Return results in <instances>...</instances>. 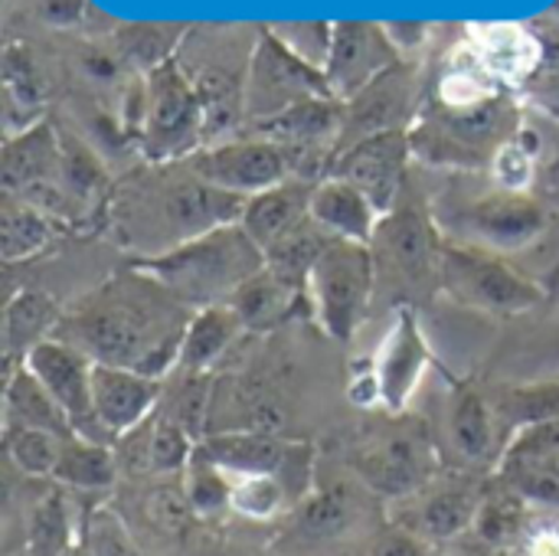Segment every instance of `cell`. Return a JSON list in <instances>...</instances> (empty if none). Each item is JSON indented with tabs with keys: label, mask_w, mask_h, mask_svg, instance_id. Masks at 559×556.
<instances>
[{
	"label": "cell",
	"mask_w": 559,
	"mask_h": 556,
	"mask_svg": "<svg viewBox=\"0 0 559 556\" xmlns=\"http://www.w3.org/2000/svg\"><path fill=\"white\" fill-rule=\"evenodd\" d=\"M134 433L141 442H138V452L131 456V465L151 475H183L200 449V439L190 436L167 410L151 416Z\"/></svg>",
	"instance_id": "obj_29"
},
{
	"label": "cell",
	"mask_w": 559,
	"mask_h": 556,
	"mask_svg": "<svg viewBox=\"0 0 559 556\" xmlns=\"http://www.w3.org/2000/svg\"><path fill=\"white\" fill-rule=\"evenodd\" d=\"M187 167L216 190H226L242 200L292 177L285 151L259 134H236L229 141L206 144L187 157Z\"/></svg>",
	"instance_id": "obj_14"
},
{
	"label": "cell",
	"mask_w": 559,
	"mask_h": 556,
	"mask_svg": "<svg viewBox=\"0 0 559 556\" xmlns=\"http://www.w3.org/2000/svg\"><path fill=\"white\" fill-rule=\"evenodd\" d=\"M62 187L75 210L92 206L105 190V170L98 157L75 141H62Z\"/></svg>",
	"instance_id": "obj_41"
},
{
	"label": "cell",
	"mask_w": 559,
	"mask_h": 556,
	"mask_svg": "<svg viewBox=\"0 0 559 556\" xmlns=\"http://www.w3.org/2000/svg\"><path fill=\"white\" fill-rule=\"evenodd\" d=\"M255 39L259 33L246 36V29L203 26V29H190L177 49V62L190 75L203 102L206 144L229 141V134L239 131L246 118V79H249Z\"/></svg>",
	"instance_id": "obj_5"
},
{
	"label": "cell",
	"mask_w": 559,
	"mask_h": 556,
	"mask_svg": "<svg viewBox=\"0 0 559 556\" xmlns=\"http://www.w3.org/2000/svg\"><path fill=\"white\" fill-rule=\"evenodd\" d=\"M475 531L491 547H508L514 541H524V531H527V501H524V495L518 488L485 495Z\"/></svg>",
	"instance_id": "obj_38"
},
{
	"label": "cell",
	"mask_w": 559,
	"mask_h": 556,
	"mask_svg": "<svg viewBox=\"0 0 559 556\" xmlns=\"http://www.w3.org/2000/svg\"><path fill=\"white\" fill-rule=\"evenodd\" d=\"M328 79L321 69L308 66L298 59L269 26L259 33L252 62H249V79H246V121L262 125L269 118H278L282 111L311 102V98H328ZM334 98V95H331Z\"/></svg>",
	"instance_id": "obj_11"
},
{
	"label": "cell",
	"mask_w": 559,
	"mask_h": 556,
	"mask_svg": "<svg viewBox=\"0 0 559 556\" xmlns=\"http://www.w3.org/2000/svg\"><path fill=\"white\" fill-rule=\"evenodd\" d=\"M403 56L386 36L383 23H364V20H344L334 23V43L324 66L328 88L337 102L354 98L370 82H377L386 69H393Z\"/></svg>",
	"instance_id": "obj_19"
},
{
	"label": "cell",
	"mask_w": 559,
	"mask_h": 556,
	"mask_svg": "<svg viewBox=\"0 0 559 556\" xmlns=\"http://www.w3.org/2000/svg\"><path fill=\"white\" fill-rule=\"evenodd\" d=\"M531 556H559V528H540L527 537Z\"/></svg>",
	"instance_id": "obj_50"
},
{
	"label": "cell",
	"mask_w": 559,
	"mask_h": 556,
	"mask_svg": "<svg viewBox=\"0 0 559 556\" xmlns=\"http://www.w3.org/2000/svg\"><path fill=\"white\" fill-rule=\"evenodd\" d=\"M419 118V79L416 66L400 59L386 69L377 82L344 102V125L337 138V154L350 144L386 134V131H409ZM334 154V157H337Z\"/></svg>",
	"instance_id": "obj_16"
},
{
	"label": "cell",
	"mask_w": 559,
	"mask_h": 556,
	"mask_svg": "<svg viewBox=\"0 0 559 556\" xmlns=\"http://www.w3.org/2000/svg\"><path fill=\"white\" fill-rule=\"evenodd\" d=\"M370 249L377 259V285L386 275L403 285H429L432 279H439L442 233L432 220V210L416 206L406 190L400 203L380 220Z\"/></svg>",
	"instance_id": "obj_12"
},
{
	"label": "cell",
	"mask_w": 559,
	"mask_h": 556,
	"mask_svg": "<svg viewBox=\"0 0 559 556\" xmlns=\"http://www.w3.org/2000/svg\"><path fill=\"white\" fill-rule=\"evenodd\" d=\"M429 367H432V354H429V341L423 334L419 315L413 308L400 305L386 338L380 341V347L370 360V374H373L380 403L390 413H403L409 406V400L416 397V390L423 387Z\"/></svg>",
	"instance_id": "obj_18"
},
{
	"label": "cell",
	"mask_w": 559,
	"mask_h": 556,
	"mask_svg": "<svg viewBox=\"0 0 559 556\" xmlns=\"http://www.w3.org/2000/svg\"><path fill=\"white\" fill-rule=\"evenodd\" d=\"M3 446H7V459L23 475H29V478H52L66 439L56 436V433H43V429L3 426Z\"/></svg>",
	"instance_id": "obj_37"
},
{
	"label": "cell",
	"mask_w": 559,
	"mask_h": 556,
	"mask_svg": "<svg viewBox=\"0 0 559 556\" xmlns=\"http://www.w3.org/2000/svg\"><path fill=\"white\" fill-rule=\"evenodd\" d=\"M429 210L442 239L495 256L534 249L554 226L550 210L531 190H511L498 180L491 187L442 193Z\"/></svg>",
	"instance_id": "obj_4"
},
{
	"label": "cell",
	"mask_w": 559,
	"mask_h": 556,
	"mask_svg": "<svg viewBox=\"0 0 559 556\" xmlns=\"http://www.w3.org/2000/svg\"><path fill=\"white\" fill-rule=\"evenodd\" d=\"M69 547V508L59 492H49L36 501L26 524V547L29 556H62Z\"/></svg>",
	"instance_id": "obj_39"
},
{
	"label": "cell",
	"mask_w": 559,
	"mask_h": 556,
	"mask_svg": "<svg viewBox=\"0 0 559 556\" xmlns=\"http://www.w3.org/2000/svg\"><path fill=\"white\" fill-rule=\"evenodd\" d=\"M403 505H406V514L396 524L423 537L429 547H436L475 528L481 505H485V488L472 478L429 482L419 495L406 498Z\"/></svg>",
	"instance_id": "obj_20"
},
{
	"label": "cell",
	"mask_w": 559,
	"mask_h": 556,
	"mask_svg": "<svg viewBox=\"0 0 559 556\" xmlns=\"http://www.w3.org/2000/svg\"><path fill=\"white\" fill-rule=\"evenodd\" d=\"M537 59V46L527 39V33L498 26L488 29L485 46H481V66L491 75H511V72H527L531 62Z\"/></svg>",
	"instance_id": "obj_43"
},
{
	"label": "cell",
	"mask_w": 559,
	"mask_h": 556,
	"mask_svg": "<svg viewBox=\"0 0 559 556\" xmlns=\"http://www.w3.org/2000/svg\"><path fill=\"white\" fill-rule=\"evenodd\" d=\"M52 478L75 492H108L118 478V452L105 442L72 436L62 446Z\"/></svg>",
	"instance_id": "obj_33"
},
{
	"label": "cell",
	"mask_w": 559,
	"mask_h": 556,
	"mask_svg": "<svg viewBox=\"0 0 559 556\" xmlns=\"http://www.w3.org/2000/svg\"><path fill=\"white\" fill-rule=\"evenodd\" d=\"M3 92L10 108L36 111L43 105V82L36 72V62L26 46L10 43L3 52Z\"/></svg>",
	"instance_id": "obj_44"
},
{
	"label": "cell",
	"mask_w": 559,
	"mask_h": 556,
	"mask_svg": "<svg viewBox=\"0 0 559 556\" xmlns=\"http://www.w3.org/2000/svg\"><path fill=\"white\" fill-rule=\"evenodd\" d=\"M180 485L197 518H219L233 511V478L203 449H197Z\"/></svg>",
	"instance_id": "obj_36"
},
{
	"label": "cell",
	"mask_w": 559,
	"mask_h": 556,
	"mask_svg": "<svg viewBox=\"0 0 559 556\" xmlns=\"http://www.w3.org/2000/svg\"><path fill=\"white\" fill-rule=\"evenodd\" d=\"M200 449L229 475H278L285 478V469L305 465V449L295 442L278 439L275 433H259V429H219L210 433Z\"/></svg>",
	"instance_id": "obj_23"
},
{
	"label": "cell",
	"mask_w": 559,
	"mask_h": 556,
	"mask_svg": "<svg viewBox=\"0 0 559 556\" xmlns=\"http://www.w3.org/2000/svg\"><path fill=\"white\" fill-rule=\"evenodd\" d=\"M495 410L501 423L518 426V433L527 426L559 419V374L531 380V383H518V387H504L495 397Z\"/></svg>",
	"instance_id": "obj_35"
},
{
	"label": "cell",
	"mask_w": 559,
	"mask_h": 556,
	"mask_svg": "<svg viewBox=\"0 0 559 556\" xmlns=\"http://www.w3.org/2000/svg\"><path fill=\"white\" fill-rule=\"evenodd\" d=\"M331 239H334L331 233H324L314 220H308L305 226H298L292 236H285L278 246H272L265 252V269H272L278 279H285L292 288L308 292V275H311L314 262L321 259V252L331 246Z\"/></svg>",
	"instance_id": "obj_34"
},
{
	"label": "cell",
	"mask_w": 559,
	"mask_h": 556,
	"mask_svg": "<svg viewBox=\"0 0 559 556\" xmlns=\"http://www.w3.org/2000/svg\"><path fill=\"white\" fill-rule=\"evenodd\" d=\"M364 556H432V547L423 537H416L413 531L390 524L367 541Z\"/></svg>",
	"instance_id": "obj_47"
},
{
	"label": "cell",
	"mask_w": 559,
	"mask_h": 556,
	"mask_svg": "<svg viewBox=\"0 0 559 556\" xmlns=\"http://www.w3.org/2000/svg\"><path fill=\"white\" fill-rule=\"evenodd\" d=\"M0 184L3 193L33 203L52 220H69L75 213L62 187V141L49 121H36L3 141Z\"/></svg>",
	"instance_id": "obj_10"
},
{
	"label": "cell",
	"mask_w": 559,
	"mask_h": 556,
	"mask_svg": "<svg viewBox=\"0 0 559 556\" xmlns=\"http://www.w3.org/2000/svg\"><path fill=\"white\" fill-rule=\"evenodd\" d=\"M183 36H187V29L138 23V26H128V29L118 33V49L131 66H138L144 72H154L157 66H164L167 59L177 56Z\"/></svg>",
	"instance_id": "obj_40"
},
{
	"label": "cell",
	"mask_w": 559,
	"mask_h": 556,
	"mask_svg": "<svg viewBox=\"0 0 559 556\" xmlns=\"http://www.w3.org/2000/svg\"><path fill=\"white\" fill-rule=\"evenodd\" d=\"M92 393H95V416L102 433L118 442L121 436L134 433L154 416L164 393V380L131 367L95 360Z\"/></svg>",
	"instance_id": "obj_21"
},
{
	"label": "cell",
	"mask_w": 559,
	"mask_h": 556,
	"mask_svg": "<svg viewBox=\"0 0 559 556\" xmlns=\"http://www.w3.org/2000/svg\"><path fill=\"white\" fill-rule=\"evenodd\" d=\"M413 154L409 131H386L364 138L331 161L328 177H341L364 190L380 216H386L406 190V164Z\"/></svg>",
	"instance_id": "obj_17"
},
{
	"label": "cell",
	"mask_w": 559,
	"mask_h": 556,
	"mask_svg": "<svg viewBox=\"0 0 559 556\" xmlns=\"http://www.w3.org/2000/svg\"><path fill=\"white\" fill-rule=\"evenodd\" d=\"M383 26H386V36H390V43L396 46L400 56L419 49L426 43V36H429L426 23H383Z\"/></svg>",
	"instance_id": "obj_48"
},
{
	"label": "cell",
	"mask_w": 559,
	"mask_h": 556,
	"mask_svg": "<svg viewBox=\"0 0 559 556\" xmlns=\"http://www.w3.org/2000/svg\"><path fill=\"white\" fill-rule=\"evenodd\" d=\"M288 501V485L278 475H242L233 478V511L249 521L275 518Z\"/></svg>",
	"instance_id": "obj_42"
},
{
	"label": "cell",
	"mask_w": 559,
	"mask_h": 556,
	"mask_svg": "<svg viewBox=\"0 0 559 556\" xmlns=\"http://www.w3.org/2000/svg\"><path fill=\"white\" fill-rule=\"evenodd\" d=\"M439 285L465 308L485 315H524L544 301V288L504 256L442 239Z\"/></svg>",
	"instance_id": "obj_9"
},
{
	"label": "cell",
	"mask_w": 559,
	"mask_h": 556,
	"mask_svg": "<svg viewBox=\"0 0 559 556\" xmlns=\"http://www.w3.org/2000/svg\"><path fill=\"white\" fill-rule=\"evenodd\" d=\"M164 285L131 269L95 288L69 318L59 321L62 341H72L98 364H118L164 380L180 364V344L190 321Z\"/></svg>",
	"instance_id": "obj_1"
},
{
	"label": "cell",
	"mask_w": 559,
	"mask_h": 556,
	"mask_svg": "<svg viewBox=\"0 0 559 556\" xmlns=\"http://www.w3.org/2000/svg\"><path fill=\"white\" fill-rule=\"evenodd\" d=\"M354 475L380 498L406 501L436 475V446L423 429H393L367 439L354 456Z\"/></svg>",
	"instance_id": "obj_13"
},
{
	"label": "cell",
	"mask_w": 559,
	"mask_h": 556,
	"mask_svg": "<svg viewBox=\"0 0 559 556\" xmlns=\"http://www.w3.org/2000/svg\"><path fill=\"white\" fill-rule=\"evenodd\" d=\"M85 551H88V556H141L128 524L111 508H98L88 514Z\"/></svg>",
	"instance_id": "obj_46"
},
{
	"label": "cell",
	"mask_w": 559,
	"mask_h": 556,
	"mask_svg": "<svg viewBox=\"0 0 559 556\" xmlns=\"http://www.w3.org/2000/svg\"><path fill=\"white\" fill-rule=\"evenodd\" d=\"M377 292V259L373 249L364 242L331 239L308 275V305L318 318L321 331L337 341L350 344L364 328Z\"/></svg>",
	"instance_id": "obj_7"
},
{
	"label": "cell",
	"mask_w": 559,
	"mask_h": 556,
	"mask_svg": "<svg viewBox=\"0 0 559 556\" xmlns=\"http://www.w3.org/2000/svg\"><path fill=\"white\" fill-rule=\"evenodd\" d=\"M3 419H7L3 426H16V429H43V433H56L62 439L75 436L69 416L59 410V403L49 397V390L29 374L26 364H16L7 374Z\"/></svg>",
	"instance_id": "obj_27"
},
{
	"label": "cell",
	"mask_w": 559,
	"mask_h": 556,
	"mask_svg": "<svg viewBox=\"0 0 559 556\" xmlns=\"http://www.w3.org/2000/svg\"><path fill=\"white\" fill-rule=\"evenodd\" d=\"M298 59L321 69L328 66L331 43H334V23H272L269 26Z\"/></svg>",
	"instance_id": "obj_45"
},
{
	"label": "cell",
	"mask_w": 559,
	"mask_h": 556,
	"mask_svg": "<svg viewBox=\"0 0 559 556\" xmlns=\"http://www.w3.org/2000/svg\"><path fill=\"white\" fill-rule=\"evenodd\" d=\"M20 364H26L29 374L49 390V397L69 416L75 436L92 439V442L108 439L98 426V416H95V393H92L95 360L82 347L52 334L43 344H36Z\"/></svg>",
	"instance_id": "obj_15"
},
{
	"label": "cell",
	"mask_w": 559,
	"mask_h": 556,
	"mask_svg": "<svg viewBox=\"0 0 559 556\" xmlns=\"http://www.w3.org/2000/svg\"><path fill=\"white\" fill-rule=\"evenodd\" d=\"M134 269L164 285L183 308L200 311L210 305H229L233 295L265 269V256L239 223H229L164 256L134 259Z\"/></svg>",
	"instance_id": "obj_3"
},
{
	"label": "cell",
	"mask_w": 559,
	"mask_h": 556,
	"mask_svg": "<svg viewBox=\"0 0 559 556\" xmlns=\"http://www.w3.org/2000/svg\"><path fill=\"white\" fill-rule=\"evenodd\" d=\"M59 308L43 288H20L3 311V347L7 357H26L36 344L52 338L59 328Z\"/></svg>",
	"instance_id": "obj_31"
},
{
	"label": "cell",
	"mask_w": 559,
	"mask_h": 556,
	"mask_svg": "<svg viewBox=\"0 0 559 556\" xmlns=\"http://www.w3.org/2000/svg\"><path fill=\"white\" fill-rule=\"evenodd\" d=\"M498 433H501V416L495 410V400H488L481 390L459 383L449 393L445 403V423H442V442L449 456L462 469H481L498 462L504 449H498Z\"/></svg>",
	"instance_id": "obj_22"
},
{
	"label": "cell",
	"mask_w": 559,
	"mask_h": 556,
	"mask_svg": "<svg viewBox=\"0 0 559 556\" xmlns=\"http://www.w3.org/2000/svg\"><path fill=\"white\" fill-rule=\"evenodd\" d=\"M521 108L498 95L468 105H439L416 118L409 128L413 154L426 157L429 164L475 170L495 164L498 151L514 138L521 125Z\"/></svg>",
	"instance_id": "obj_6"
},
{
	"label": "cell",
	"mask_w": 559,
	"mask_h": 556,
	"mask_svg": "<svg viewBox=\"0 0 559 556\" xmlns=\"http://www.w3.org/2000/svg\"><path fill=\"white\" fill-rule=\"evenodd\" d=\"M360 505L350 485H324L311 492L295 511V534L308 544H331L357 528Z\"/></svg>",
	"instance_id": "obj_28"
},
{
	"label": "cell",
	"mask_w": 559,
	"mask_h": 556,
	"mask_svg": "<svg viewBox=\"0 0 559 556\" xmlns=\"http://www.w3.org/2000/svg\"><path fill=\"white\" fill-rule=\"evenodd\" d=\"M141 144L151 164L187 161L206 144V115L203 102L180 69L177 56L147 72L144 79V121Z\"/></svg>",
	"instance_id": "obj_8"
},
{
	"label": "cell",
	"mask_w": 559,
	"mask_h": 556,
	"mask_svg": "<svg viewBox=\"0 0 559 556\" xmlns=\"http://www.w3.org/2000/svg\"><path fill=\"white\" fill-rule=\"evenodd\" d=\"M311 220L334 239L370 246L380 226V210L373 200L341 177H321L311 193Z\"/></svg>",
	"instance_id": "obj_25"
},
{
	"label": "cell",
	"mask_w": 559,
	"mask_h": 556,
	"mask_svg": "<svg viewBox=\"0 0 559 556\" xmlns=\"http://www.w3.org/2000/svg\"><path fill=\"white\" fill-rule=\"evenodd\" d=\"M242 206V197L216 190L187 161H170L134 174L115 193L111 220L118 242L138 252L134 259H154L210 229L239 223Z\"/></svg>",
	"instance_id": "obj_2"
},
{
	"label": "cell",
	"mask_w": 559,
	"mask_h": 556,
	"mask_svg": "<svg viewBox=\"0 0 559 556\" xmlns=\"http://www.w3.org/2000/svg\"><path fill=\"white\" fill-rule=\"evenodd\" d=\"M318 180L288 177L255 197L246 200L239 226L249 233V239L262 249V256L278 246L285 236H292L298 226L311 220V193Z\"/></svg>",
	"instance_id": "obj_24"
},
{
	"label": "cell",
	"mask_w": 559,
	"mask_h": 556,
	"mask_svg": "<svg viewBox=\"0 0 559 556\" xmlns=\"http://www.w3.org/2000/svg\"><path fill=\"white\" fill-rule=\"evenodd\" d=\"M242 321L229 305H210L190 315L180 344V374H210L242 334Z\"/></svg>",
	"instance_id": "obj_26"
},
{
	"label": "cell",
	"mask_w": 559,
	"mask_h": 556,
	"mask_svg": "<svg viewBox=\"0 0 559 556\" xmlns=\"http://www.w3.org/2000/svg\"><path fill=\"white\" fill-rule=\"evenodd\" d=\"M85 0H43V16L56 26H72L82 16Z\"/></svg>",
	"instance_id": "obj_49"
},
{
	"label": "cell",
	"mask_w": 559,
	"mask_h": 556,
	"mask_svg": "<svg viewBox=\"0 0 559 556\" xmlns=\"http://www.w3.org/2000/svg\"><path fill=\"white\" fill-rule=\"evenodd\" d=\"M56 233H59V220H52L49 213L36 210L26 200L3 193V200H0V259L7 265L29 262L36 256H43L52 246Z\"/></svg>",
	"instance_id": "obj_30"
},
{
	"label": "cell",
	"mask_w": 559,
	"mask_h": 556,
	"mask_svg": "<svg viewBox=\"0 0 559 556\" xmlns=\"http://www.w3.org/2000/svg\"><path fill=\"white\" fill-rule=\"evenodd\" d=\"M20 556H29V554H20Z\"/></svg>",
	"instance_id": "obj_51"
},
{
	"label": "cell",
	"mask_w": 559,
	"mask_h": 556,
	"mask_svg": "<svg viewBox=\"0 0 559 556\" xmlns=\"http://www.w3.org/2000/svg\"><path fill=\"white\" fill-rule=\"evenodd\" d=\"M298 298H305V292L292 288L272 269H262L233 295L229 308L239 315L246 331H272L275 324H282L292 315Z\"/></svg>",
	"instance_id": "obj_32"
}]
</instances>
